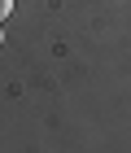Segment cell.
<instances>
[{
	"instance_id": "cell-1",
	"label": "cell",
	"mask_w": 131,
	"mask_h": 153,
	"mask_svg": "<svg viewBox=\"0 0 131 153\" xmlns=\"http://www.w3.org/2000/svg\"><path fill=\"white\" fill-rule=\"evenodd\" d=\"M9 13H13V0H0V22H4Z\"/></svg>"
},
{
	"instance_id": "cell-2",
	"label": "cell",
	"mask_w": 131,
	"mask_h": 153,
	"mask_svg": "<svg viewBox=\"0 0 131 153\" xmlns=\"http://www.w3.org/2000/svg\"><path fill=\"white\" fill-rule=\"evenodd\" d=\"M0 39H4V31H0Z\"/></svg>"
}]
</instances>
